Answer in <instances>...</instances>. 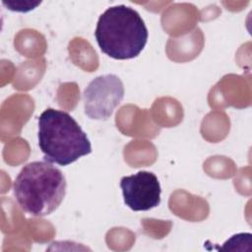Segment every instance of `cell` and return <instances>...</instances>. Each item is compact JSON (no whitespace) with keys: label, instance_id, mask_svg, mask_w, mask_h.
Listing matches in <instances>:
<instances>
[{"label":"cell","instance_id":"1","mask_svg":"<svg viewBox=\"0 0 252 252\" xmlns=\"http://www.w3.org/2000/svg\"><path fill=\"white\" fill-rule=\"evenodd\" d=\"M66 187L62 171L48 161L26 164L13 184L17 203L24 212L34 217L53 213L63 201Z\"/></svg>","mask_w":252,"mask_h":252},{"label":"cell","instance_id":"2","mask_svg":"<svg viewBox=\"0 0 252 252\" xmlns=\"http://www.w3.org/2000/svg\"><path fill=\"white\" fill-rule=\"evenodd\" d=\"M148 35L140 14L125 5L105 10L100 15L94 32L100 50L118 60L137 57L146 46Z\"/></svg>","mask_w":252,"mask_h":252},{"label":"cell","instance_id":"3","mask_svg":"<svg viewBox=\"0 0 252 252\" xmlns=\"http://www.w3.org/2000/svg\"><path fill=\"white\" fill-rule=\"evenodd\" d=\"M38 146L48 162L68 165L92 153L91 142L67 112L45 109L38 117Z\"/></svg>","mask_w":252,"mask_h":252},{"label":"cell","instance_id":"4","mask_svg":"<svg viewBox=\"0 0 252 252\" xmlns=\"http://www.w3.org/2000/svg\"><path fill=\"white\" fill-rule=\"evenodd\" d=\"M85 113L91 119L106 120L124 97L122 81L113 74L98 76L84 91Z\"/></svg>","mask_w":252,"mask_h":252},{"label":"cell","instance_id":"5","mask_svg":"<svg viewBox=\"0 0 252 252\" xmlns=\"http://www.w3.org/2000/svg\"><path fill=\"white\" fill-rule=\"evenodd\" d=\"M124 203L135 212L149 211L160 203V184L155 173L139 171L120 180Z\"/></svg>","mask_w":252,"mask_h":252},{"label":"cell","instance_id":"6","mask_svg":"<svg viewBox=\"0 0 252 252\" xmlns=\"http://www.w3.org/2000/svg\"><path fill=\"white\" fill-rule=\"evenodd\" d=\"M41 2L40 1H25V0H9L2 1V4L9 10L15 12H29L36 8Z\"/></svg>","mask_w":252,"mask_h":252}]
</instances>
